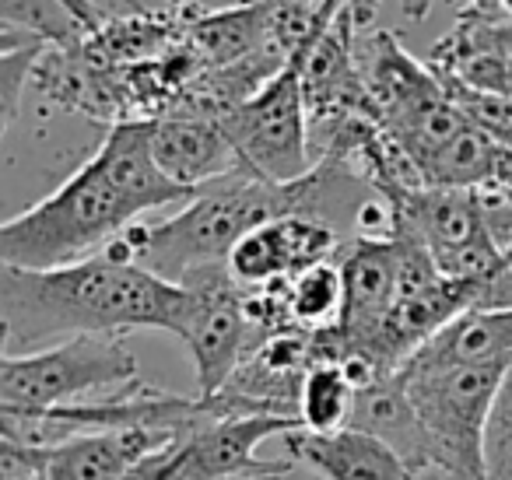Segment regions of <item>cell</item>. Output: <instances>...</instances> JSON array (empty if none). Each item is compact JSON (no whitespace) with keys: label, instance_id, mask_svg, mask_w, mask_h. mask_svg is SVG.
<instances>
[{"label":"cell","instance_id":"cell-8","mask_svg":"<svg viewBox=\"0 0 512 480\" xmlns=\"http://www.w3.org/2000/svg\"><path fill=\"white\" fill-rule=\"evenodd\" d=\"M397 207V235L421 242L449 277H488L502 263L491 239L481 193L467 186H407L390 193Z\"/></svg>","mask_w":512,"mask_h":480},{"label":"cell","instance_id":"cell-23","mask_svg":"<svg viewBox=\"0 0 512 480\" xmlns=\"http://www.w3.org/2000/svg\"><path fill=\"white\" fill-rule=\"evenodd\" d=\"M484 463L488 480H512V365L495 396V407L484 431Z\"/></svg>","mask_w":512,"mask_h":480},{"label":"cell","instance_id":"cell-6","mask_svg":"<svg viewBox=\"0 0 512 480\" xmlns=\"http://www.w3.org/2000/svg\"><path fill=\"white\" fill-rule=\"evenodd\" d=\"M302 417L288 414H239V417H207L193 431L179 435L162 452L148 456L134 477L165 480H267V477H299L306 473L292 456L260 459L256 449L267 438H281L299 428Z\"/></svg>","mask_w":512,"mask_h":480},{"label":"cell","instance_id":"cell-15","mask_svg":"<svg viewBox=\"0 0 512 480\" xmlns=\"http://www.w3.org/2000/svg\"><path fill=\"white\" fill-rule=\"evenodd\" d=\"M285 449L295 463L306 473L327 480H404L411 477V470L404 466V459L390 449L386 442H379L376 435L355 428V424H344L334 431H313L306 424L285 431Z\"/></svg>","mask_w":512,"mask_h":480},{"label":"cell","instance_id":"cell-5","mask_svg":"<svg viewBox=\"0 0 512 480\" xmlns=\"http://www.w3.org/2000/svg\"><path fill=\"white\" fill-rule=\"evenodd\" d=\"M127 333H74L36 351L0 354V407L46 410L137 382Z\"/></svg>","mask_w":512,"mask_h":480},{"label":"cell","instance_id":"cell-17","mask_svg":"<svg viewBox=\"0 0 512 480\" xmlns=\"http://www.w3.org/2000/svg\"><path fill=\"white\" fill-rule=\"evenodd\" d=\"M512 151L505 144H498L491 134H484L477 123H467L432 162L421 169L428 186H467V190H477L484 186L502 162Z\"/></svg>","mask_w":512,"mask_h":480},{"label":"cell","instance_id":"cell-19","mask_svg":"<svg viewBox=\"0 0 512 480\" xmlns=\"http://www.w3.org/2000/svg\"><path fill=\"white\" fill-rule=\"evenodd\" d=\"M341 305L344 274L337 256L313 263V267H306L288 281V312H292V323L302 326V330H330L341 319Z\"/></svg>","mask_w":512,"mask_h":480},{"label":"cell","instance_id":"cell-7","mask_svg":"<svg viewBox=\"0 0 512 480\" xmlns=\"http://www.w3.org/2000/svg\"><path fill=\"white\" fill-rule=\"evenodd\" d=\"M218 120L239 151V165L253 169L256 176L271 183H292L313 169L316 155L299 64L281 67Z\"/></svg>","mask_w":512,"mask_h":480},{"label":"cell","instance_id":"cell-10","mask_svg":"<svg viewBox=\"0 0 512 480\" xmlns=\"http://www.w3.org/2000/svg\"><path fill=\"white\" fill-rule=\"evenodd\" d=\"M179 284H186L190 291L179 340L193 358L197 393L207 396L235 372V365L264 337V330H256V323L249 319L246 295L228 270V260L190 270Z\"/></svg>","mask_w":512,"mask_h":480},{"label":"cell","instance_id":"cell-1","mask_svg":"<svg viewBox=\"0 0 512 480\" xmlns=\"http://www.w3.org/2000/svg\"><path fill=\"white\" fill-rule=\"evenodd\" d=\"M193 190L151 155V120L109 123L106 141L64 186L0 225V263L60 267L109 249L148 211L183 204Z\"/></svg>","mask_w":512,"mask_h":480},{"label":"cell","instance_id":"cell-13","mask_svg":"<svg viewBox=\"0 0 512 480\" xmlns=\"http://www.w3.org/2000/svg\"><path fill=\"white\" fill-rule=\"evenodd\" d=\"M362 29L365 25L358 22L355 11L341 4L330 25L299 60L309 123L341 113H369V88H365L362 53H358Z\"/></svg>","mask_w":512,"mask_h":480},{"label":"cell","instance_id":"cell-22","mask_svg":"<svg viewBox=\"0 0 512 480\" xmlns=\"http://www.w3.org/2000/svg\"><path fill=\"white\" fill-rule=\"evenodd\" d=\"M442 81H446L449 95L460 102V109L467 113V120L477 123L484 134H491L498 144H505V148L512 151V99L495 95V92H481V88H470V85L453 81V78H442Z\"/></svg>","mask_w":512,"mask_h":480},{"label":"cell","instance_id":"cell-2","mask_svg":"<svg viewBox=\"0 0 512 480\" xmlns=\"http://www.w3.org/2000/svg\"><path fill=\"white\" fill-rule=\"evenodd\" d=\"M186 305V284L106 249L60 267L0 263L4 351H36L74 333L165 330L179 337Z\"/></svg>","mask_w":512,"mask_h":480},{"label":"cell","instance_id":"cell-3","mask_svg":"<svg viewBox=\"0 0 512 480\" xmlns=\"http://www.w3.org/2000/svg\"><path fill=\"white\" fill-rule=\"evenodd\" d=\"M274 214H288L285 183H271L239 165L197 186L172 218L130 225L106 253L144 263L169 281H183L190 270L225 263L235 242Z\"/></svg>","mask_w":512,"mask_h":480},{"label":"cell","instance_id":"cell-11","mask_svg":"<svg viewBox=\"0 0 512 480\" xmlns=\"http://www.w3.org/2000/svg\"><path fill=\"white\" fill-rule=\"evenodd\" d=\"M316 354V333L302 326L271 330L246 351L235 372L204 403L218 417L239 414H288L299 417L302 382ZM200 396V393H197Z\"/></svg>","mask_w":512,"mask_h":480},{"label":"cell","instance_id":"cell-4","mask_svg":"<svg viewBox=\"0 0 512 480\" xmlns=\"http://www.w3.org/2000/svg\"><path fill=\"white\" fill-rule=\"evenodd\" d=\"M509 365L512 358L463 361L439 358L421 347L400 365L425 428L435 477L488 480L484 431Z\"/></svg>","mask_w":512,"mask_h":480},{"label":"cell","instance_id":"cell-28","mask_svg":"<svg viewBox=\"0 0 512 480\" xmlns=\"http://www.w3.org/2000/svg\"><path fill=\"white\" fill-rule=\"evenodd\" d=\"M407 4H411V0H400V8H407Z\"/></svg>","mask_w":512,"mask_h":480},{"label":"cell","instance_id":"cell-25","mask_svg":"<svg viewBox=\"0 0 512 480\" xmlns=\"http://www.w3.org/2000/svg\"><path fill=\"white\" fill-rule=\"evenodd\" d=\"M404 15L411 18V22H421V18H428V11H425V0H411L404 8Z\"/></svg>","mask_w":512,"mask_h":480},{"label":"cell","instance_id":"cell-20","mask_svg":"<svg viewBox=\"0 0 512 480\" xmlns=\"http://www.w3.org/2000/svg\"><path fill=\"white\" fill-rule=\"evenodd\" d=\"M50 46V39L36 36V32L0 22V109H4V134L15 127L25 88H29L36 64L43 60V53Z\"/></svg>","mask_w":512,"mask_h":480},{"label":"cell","instance_id":"cell-24","mask_svg":"<svg viewBox=\"0 0 512 480\" xmlns=\"http://www.w3.org/2000/svg\"><path fill=\"white\" fill-rule=\"evenodd\" d=\"M341 4H348V8L358 15V22H362L365 29H369L372 18H376V11H379V4H383V0H341Z\"/></svg>","mask_w":512,"mask_h":480},{"label":"cell","instance_id":"cell-16","mask_svg":"<svg viewBox=\"0 0 512 480\" xmlns=\"http://www.w3.org/2000/svg\"><path fill=\"white\" fill-rule=\"evenodd\" d=\"M348 424H355V428L369 431L379 442L390 445V449L404 459L411 477H435V463H432V452H428L425 428H421L418 407H414L411 393H407V382L400 368L365 382V386H358Z\"/></svg>","mask_w":512,"mask_h":480},{"label":"cell","instance_id":"cell-14","mask_svg":"<svg viewBox=\"0 0 512 480\" xmlns=\"http://www.w3.org/2000/svg\"><path fill=\"white\" fill-rule=\"evenodd\" d=\"M151 155L169 179L186 190L239 169V151L228 141L218 116L165 113L151 120Z\"/></svg>","mask_w":512,"mask_h":480},{"label":"cell","instance_id":"cell-27","mask_svg":"<svg viewBox=\"0 0 512 480\" xmlns=\"http://www.w3.org/2000/svg\"><path fill=\"white\" fill-rule=\"evenodd\" d=\"M498 4L505 8V15H512V0H498Z\"/></svg>","mask_w":512,"mask_h":480},{"label":"cell","instance_id":"cell-21","mask_svg":"<svg viewBox=\"0 0 512 480\" xmlns=\"http://www.w3.org/2000/svg\"><path fill=\"white\" fill-rule=\"evenodd\" d=\"M0 22L29 29L50 39L53 46H67L85 39V25L60 4V0H0Z\"/></svg>","mask_w":512,"mask_h":480},{"label":"cell","instance_id":"cell-9","mask_svg":"<svg viewBox=\"0 0 512 480\" xmlns=\"http://www.w3.org/2000/svg\"><path fill=\"white\" fill-rule=\"evenodd\" d=\"M176 442L158 428H99L64 442L36 445L0 438V477L4 480H130L148 456Z\"/></svg>","mask_w":512,"mask_h":480},{"label":"cell","instance_id":"cell-12","mask_svg":"<svg viewBox=\"0 0 512 480\" xmlns=\"http://www.w3.org/2000/svg\"><path fill=\"white\" fill-rule=\"evenodd\" d=\"M344 239L330 225L306 214H274L253 225L228 253V270L242 288L292 281L313 263L337 256Z\"/></svg>","mask_w":512,"mask_h":480},{"label":"cell","instance_id":"cell-26","mask_svg":"<svg viewBox=\"0 0 512 480\" xmlns=\"http://www.w3.org/2000/svg\"><path fill=\"white\" fill-rule=\"evenodd\" d=\"M502 256H505V270L512 274V246H509V249H502Z\"/></svg>","mask_w":512,"mask_h":480},{"label":"cell","instance_id":"cell-18","mask_svg":"<svg viewBox=\"0 0 512 480\" xmlns=\"http://www.w3.org/2000/svg\"><path fill=\"white\" fill-rule=\"evenodd\" d=\"M355 379L348 375L341 358H316L302 382L299 417L313 431H334L351 421L355 407Z\"/></svg>","mask_w":512,"mask_h":480}]
</instances>
